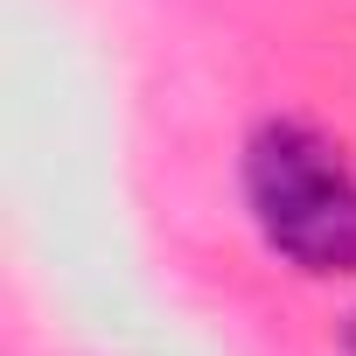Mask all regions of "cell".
<instances>
[{
    "label": "cell",
    "instance_id": "obj_2",
    "mask_svg": "<svg viewBox=\"0 0 356 356\" xmlns=\"http://www.w3.org/2000/svg\"><path fill=\"white\" fill-rule=\"evenodd\" d=\"M342 356H356V314L342 321Z\"/></svg>",
    "mask_w": 356,
    "mask_h": 356
},
{
    "label": "cell",
    "instance_id": "obj_1",
    "mask_svg": "<svg viewBox=\"0 0 356 356\" xmlns=\"http://www.w3.org/2000/svg\"><path fill=\"white\" fill-rule=\"evenodd\" d=\"M245 210L273 259H286L307 280H349L356 273V161L300 126L266 119L245 140Z\"/></svg>",
    "mask_w": 356,
    "mask_h": 356
}]
</instances>
